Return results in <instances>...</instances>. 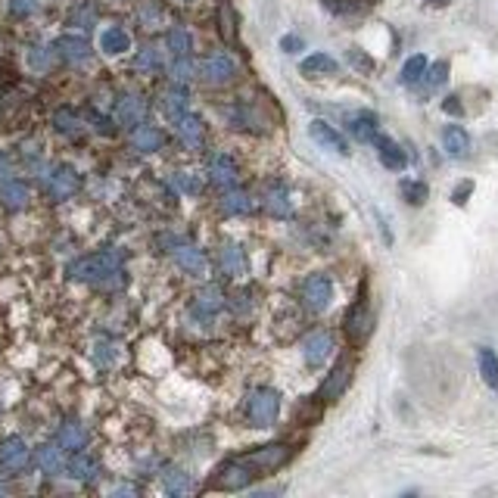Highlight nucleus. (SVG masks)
I'll return each instance as SVG.
<instances>
[{
    "label": "nucleus",
    "mask_w": 498,
    "mask_h": 498,
    "mask_svg": "<svg viewBox=\"0 0 498 498\" xmlns=\"http://www.w3.org/2000/svg\"><path fill=\"white\" fill-rule=\"evenodd\" d=\"M69 277L82 284H97V287H113V284L121 281V256L115 249H103V253H94V256H84L78 262H72Z\"/></svg>",
    "instance_id": "1"
},
{
    "label": "nucleus",
    "mask_w": 498,
    "mask_h": 498,
    "mask_svg": "<svg viewBox=\"0 0 498 498\" xmlns=\"http://www.w3.org/2000/svg\"><path fill=\"white\" fill-rule=\"evenodd\" d=\"M277 415H281V393L271 386H256L246 396V421L253 427H275Z\"/></svg>",
    "instance_id": "2"
},
{
    "label": "nucleus",
    "mask_w": 498,
    "mask_h": 498,
    "mask_svg": "<svg viewBox=\"0 0 498 498\" xmlns=\"http://www.w3.org/2000/svg\"><path fill=\"white\" fill-rule=\"evenodd\" d=\"M259 477V471L253 464H249L246 458H237V461H228L224 467H218L215 479L209 483V489H222V492H240L246 489L253 479Z\"/></svg>",
    "instance_id": "3"
},
{
    "label": "nucleus",
    "mask_w": 498,
    "mask_h": 498,
    "mask_svg": "<svg viewBox=\"0 0 498 498\" xmlns=\"http://www.w3.org/2000/svg\"><path fill=\"white\" fill-rule=\"evenodd\" d=\"M300 296H302V306H306L312 315L327 312V308H331V302H333V281H331V275H321V271H318V275H308L306 281H302Z\"/></svg>",
    "instance_id": "4"
},
{
    "label": "nucleus",
    "mask_w": 498,
    "mask_h": 498,
    "mask_svg": "<svg viewBox=\"0 0 498 498\" xmlns=\"http://www.w3.org/2000/svg\"><path fill=\"white\" fill-rule=\"evenodd\" d=\"M199 75H203L209 84H215V88L218 84H230V82H237V75H240V63H237L228 51H215L199 63Z\"/></svg>",
    "instance_id": "5"
},
{
    "label": "nucleus",
    "mask_w": 498,
    "mask_h": 498,
    "mask_svg": "<svg viewBox=\"0 0 498 498\" xmlns=\"http://www.w3.org/2000/svg\"><path fill=\"white\" fill-rule=\"evenodd\" d=\"M346 337H349V343L352 346H362V343H368V337L374 333V312H370V306H368V300H358L355 306L346 312Z\"/></svg>",
    "instance_id": "6"
},
{
    "label": "nucleus",
    "mask_w": 498,
    "mask_h": 498,
    "mask_svg": "<svg viewBox=\"0 0 498 498\" xmlns=\"http://www.w3.org/2000/svg\"><path fill=\"white\" fill-rule=\"evenodd\" d=\"M228 119L234 121L237 128H243V131H259V135H265V131L271 128V119L262 113V106H259L256 100L234 103V106L228 109Z\"/></svg>",
    "instance_id": "7"
},
{
    "label": "nucleus",
    "mask_w": 498,
    "mask_h": 498,
    "mask_svg": "<svg viewBox=\"0 0 498 498\" xmlns=\"http://www.w3.org/2000/svg\"><path fill=\"white\" fill-rule=\"evenodd\" d=\"M352 370H355V364H352V358H339L337 364H333V370L324 377V384H321L318 390V402H337L339 396H343L346 390H349L352 384Z\"/></svg>",
    "instance_id": "8"
},
{
    "label": "nucleus",
    "mask_w": 498,
    "mask_h": 498,
    "mask_svg": "<svg viewBox=\"0 0 498 498\" xmlns=\"http://www.w3.org/2000/svg\"><path fill=\"white\" fill-rule=\"evenodd\" d=\"M243 458L256 467V471H281L293 458V446H287V442H268V446H259L256 452L243 455Z\"/></svg>",
    "instance_id": "9"
},
{
    "label": "nucleus",
    "mask_w": 498,
    "mask_h": 498,
    "mask_svg": "<svg viewBox=\"0 0 498 498\" xmlns=\"http://www.w3.org/2000/svg\"><path fill=\"white\" fill-rule=\"evenodd\" d=\"M337 349V339L331 331H312L302 339V358H306L308 368H324V362L333 355Z\"/></svg>",
    "instance_id": "10"
},
{
    "label": "nucleus",
    "mask_w": 498,
    "mask_h": 498,
    "mask_svg": "<svg viewBox=\"0 0 498 498\" xmlns=\"http://www.w3.org/2000/svg\"><path fill=\"white\" fill-rule=\"evenodd\" d=\"M53 53H57V57L63 59V63H69V66H88L90 57H94L88 38H82V35H63V38H57Z\"/></svg>",
    "instance_id": "11"
},
{
    "label": "nucleus",
    "mask_w": 498,
    "mask_h": 498,
    "mask_svg": "<svg viewBox=\"0 0 498 498\" xmlns=\"http://www.w3.org/2000/svg\"><path fill=\"white\" fill-rule=\"evenodd\" d=\"M28 461H32V452H28L26 440H19V436H10V440L0 446V471L10 473V477L26 471Z\"/></svg>",
    "instance_id": "12"
},
{
    "label": "nucleus",
    "mask_w": 498,
    "mask_h": 498,
    "mask_svg": "<svg viewBox=\"0 0 498 498\" xmlns=\"http://www.w3.org/2000/svg\"><path fill=\"white\" fill-rule=\"evenodd\" d=\"M308 135H312V141L318 144V147L331 150V153H337V156H349V153H352V150H349V141H346V137L339 135L337 128H333L331 121L315 119L312 125H308Z\"/></svg>",
    "instance_id": "13"
},
{
    "label": "nucleus",
    "mask_w": 498,
    "mask_h": 498,
    "mask_svg": "<svg viewBox=\"0 0 498 498\" xmlns=\"http://www.w3.org/2000/svg\"><path fill=\"white\" fill-rule=\"evenodd\" d=\"M172 259L181 265V268L187 271V275H193V277H206V275H209V265H206L203 249H197V246H193V243H181V240H175V246H172Z\"/></svg>",
    "instance_id": "14"
},
{
    "label": "nucleus",
    "mask_w": 498,
    "mask_h": 498,
    "mask_svg": "<svg viewBox=\"0 0 498 498\" xmlns=\"http://www.w3.org/2000/svg\"><path fill=\"white\" fill-rule=\"evenodd\" d=\"M78 187H82V178L72 166H57L47 175V193L53 199H69L72 193H78Z\"/></svg>",
    "instance_id": "15"
},
{
    "label": "nucleus",
    "mask_w": 498,
    "mask_h": 498,
    "mask_svg": "<svg viewBox=\"0 0 498 498\" xmlns=\"http://www.w3.org/2000/svg\"><path fill=\"white\" fill-rule=\"evenodd\" d=\"M147 119V100L141 94H125L115 106V121L125 125V128H137L141 121Z\"/></svg>",
    "instance_id": "16"
},
{
    "label": "nucleus",
    "mask_w": 498,
    "mask_h": 498,
    "mask_svg": "<svg viewBox=\"0 0 498 498\" xmlns=\"http://www.w3.org/2000/svg\"><path fill=\"white\" fill-rule=\"evenodd\" d=\"M175 131H178V137H181V144H184V147H191V150L203 147L206 125H203V119H199L197 113H184L181 119H175Z\"/></svg>",
    "instance_id": "17"
},
{
    "label": "nucleus",
    "mask_w": 498,
    "mask_h": 498,
    "mask_svg": "<svg viewBox=\"0 0 498 498\" xmlns=\"http://www.w3.org/2000/svg\"><path fill=\"white\" fill-rule=\"evenodd\" d=\"M237 178H240V168H237V162L230 160L228 153H215L209 160V181L218 187H237Z\"/></svg>",
    "instance_id": "18"
},
{
    "label": "nucleus",
    "mask_w": 498,
    "mask_h": 498,
    "mask_svg": "<svg viewBox=\"0 0 498 498\" xmlns=\"http://www.w3.org/2000/svg\"><path fill=\"white\" fill-rule=\"evenodd\" d=\"M228 306V300H224V293L218 287H206V290H199L197 296H193V315H197V318H206V321H212L215 318L218 312H222V308Z\"/></svg>",
    "instance_id": "19"
},
{
    "label": "nucleus",
    "mask_w": 498,
    "mask_h": 498,
    "mask_svg": "<svg viewBox=\"0 0 498 498\" xmlns=\"http://www.w3.org/2000/svg\"><path fill=\"white\" fill-rule=\"evenodd\" d=\"M374 147H377V156H380V162H384L390 172H402L405 166H409V156H405V150L399 147L393 137H384V135H377L374 137Z\"/></svg>",
    "instance_id": "20"
},
{
    "label": "nucleus",
    "mask_w": 498,
    "mask_h": 498,
    "mask_svg": "<svg viewBox=\"0 0 498 498\" xmlns=\"http://www.w3.org/2000/svg\"><path fill=\"white\" fill-rule=\"evenodd\" d=\"M66 471H69V477L78 479V483H94V479L100 477V464H97L94 455H88L84 448L72 455V461L66 464Z\"/></svg>",
    "instance_id": "21"
},
{
    "label": "nucleus",
    "mask_w": 498,
    "mask_h": 498,
    "mask_svg": "<svg viewBox=\"0 0 498 498\" xmlns=\"http://www.w3.org/2000/svg\"><path fill=\"white\" fill-rule=\"evenodd\" d=\"M100 51L106 57H121V53L131 51V35L121 26H106L100 32Z\"/></svg>",
    "instance_id": "22"
},
{
    "label": "nucleus",
    "mask_w": 498,
    "mask_h": 498,
    "mask_svg": "<svg viewBox=\"0 0 498 498\" xmlns=\"http://www.w3.org/2000/svg\"><path fill=\"white\" fill-rule=\"evenodd\" d=\"M442 150H446L452 160H464L471 153V135H467L461 125H446L442 128Z\"/></svg>",
    "instance_id": "23"
},
{
    "label": "nucleus",
    "mask_w": 498,
    "mask_h": 498,
    "mask_svg": "<svg viewBox=\"0 0 498 498\" xmlns=\"http://www.w3.org/2000/svg\"><path fill=\"white\" fill-rule=\"evenodd\" d=\"M218 262H222V271L228 277H243L249 271L246 253H243L237 243H224L222 253H218Z\"/></svg>",
    "instance_id": "24"
},
{
    "label": "nucleus",
    "mask_w": 498,
    "mask_h": 498,
    "mask_svg": "<svg viewBox=\"0 0 498 498\" xmlns=\"http://www.w3.org/2000/svg\"><path fill=\"white\" fill-rule=\"evenodd\" d=\"M300 72L306 78H327V75H337L339 63L331 57V53H308V57L300 63Z\"/></svg>",
    "instance_id": "25"
},
{
    "label": "nucleus",
    "mask_w": 498,
    "mask_h": 498,
    "mask_svg": "<svg viewBox=\"0 0 498 498\" xmlns=\"http://www.w3.org/2000/svg\"><path fill=\"white\" fill-rule=\"evenodd\" d=\"M28 199H32V191H28L26 181L7 178L0 184V203L7 206V209H26Z\"/></svg>",
    "instance_id": "26"
},
{
    "label": "nucleus",
    "mask_w": 498,
    "mask_h": 498,
    "mask_svg": "<svg viewBox=\"0 0 498 498\" xmlns=\"http://www.w3.org/2000/svg\"><path fill=\"white\" fill-rule=\"evenodd\" d=\"M57 446L63 448V452H82V448L88 446V427L78 421L63 424L57 433Z\"/></svg>",
    "instance_id": "27"
},
{
    "label": "nucleus",
    "mask_w": 498,
    "mask_h": 498,
    "mask_svg": "<svg viewBox=\"0 0 498 498\" xmlns=\"http://www.w3.org/2000/svg\"><path fill=\"white\" fill-rule=\"evenodd\" d=\"M349 131H352V137H355V141L374 144V137H377V115L368 113V109L349 115Z\"/></svg>",
    "instance_id": "28"
},
{
    "label": "nucleus",
    "mask_w": 498,
    "mask_h": 498,
    "mask_svg": "<svg viewBox=\"0 0 498 498\" xmlns=\"http://www.w3.org/2000/svg\"><path fill=\"white\" fill-rule=\"evenodd\" d=\"M131 144H135V150H141V153H156V150H162V144H166V135H162L156 125H137L135 131H131Z\"/></svg>",
    "instance_id": "29"
},
{
    "label": "nucleus",
    "mask_w": 498,
    "mask_h": 498,
    "mask_svg": "<svg viewBox=\"0 0 498 498\" xmlns=\"http://www.w3.org/2000/svg\"><path fill=\"white\" fill-rule=\"evenodd\" d=\"M162 113L168 115V119H181L184 113H191V97H187L184 84H172V88L162 94Z\"/></svg>",
    "instance_id": "30"
},
{
    "label": "nucleus",
    "mask_w": 498,
    "mask_h": 498,
    "mask_svg": "<svg viewBox=\"0 0 498 498\" xmlns=\"http://www.w3.org/2000/svg\"><path fill=\"white\" fill-rule=\"evenodd\" d=\"M256 209V199L249 197L246 191H237V187H228L222 197V212L224 215H249Z\"/></svg>",
    "instance_id": "31"
},
{
    "label": "nucleus",
    "mask_w": 498,
    "mask_h": 498,
    "mask_svg": "<svg viewBox=\"0 0 498 498\" xmlns=\"http://www.w3.org/2000/svg\"><path fill=\"white\" fill-rule=\"evenodd\" d=\"M265 209L275 218H293V199H290L287 187H281V184L268 187V193H265Z\"/></svg>",
    "instance_id": "32"
},
{
    "label": "nucleus",
    "mask_w": 498,
    "mask_h": 498,
    "mask_svg": "<svg viewBox=\"0 0 498 498\" xmlns=\"http://www.w3.org/2000/svg\"><path fill=\"white\" fill-rule=\"evenodd\" d=\"M35 461H38L41 473H47V477H59V473L66 471V458H63V448L59 446H41L38 455H35Z\"/></svg>",
    "instance_id": "33"
},
{
    "label": "nucleus",
    "mask_w": 498,
    "mask_h": 498,
    "mask_svg": "<svg viewBox=\"0 0 498 498\" xmlns=\"http://www.w3.org/2000/svg\"><path fill=\"white\" fill-rule=\"evenodd\" d=\"M166 51L172 53V57H191V53H193V35H191V28H184V26H172V28H168Z\"/></svg>",
    "instance_id": "34"
},
{
    "label": "nucleus",
    "mask_w": 498,
    "mask_h": 498,
    "mask_svg": "<svg viewBox=\"0 0 498 498\" xmlns=\"http://www.w3.org/2000/svg\"><path fill=\"white\" fill-rule=\"evenodd\" d=\"M162 489H166L168 495H191L193 492L191 473L181 471V467H168V471L162 473Z\"/></svg>",
    "instance_id": "35"
},
{
    "label": "nucleus",
    "mask_w": 498,
    "mask_h": 498,
    "mask_svg": "<svg viewBox=\"0 0 498 498\" xmlns=\"http://www.w3.org/2000/svg\"><path fill=\"white\" fill-rule=\"evenodd\" d=\"M477 364H479V377L486 380V386H489V390H498V352L483 346V349L477 352Z\"/></svg>",
    "instance_id": "36"
},
{
    "label": "nucleus",
    "mask_w": 498,
    "mask_h": 498,
    "mask_svg": "<svg viewBox=\"0 0 498 498\" xmlns=\"http://www.w3.org/2000/svg\"><path fill=\"white\" fill-rule=\"evenodd\" d=\"M162 66H166V57H162L160 47L147 44V47H141V51H137V57H135V69L137 72H144V75H156Z\"/></svg>",
    "instance_id": "37"
},
{
    "label": "nucleus",
    "mask_w": 498,
    "mask_h": 498,
    "mask_svg": "<svg viewBox=\"0 0 498 498\" xmlns=\"http://www.w3.org/2000/svg\"><path fill=\"white\" fill-rule=\"evenodd\" d=\"M53 128H57L59 135L78 137L84 131V121L78 119L75 109H57V115H53Z\"/></svg>",
    "instance_id": "38"
},
{
    "label": "nucleus",
    "mask_w": 498,
    "mask_h": 498,
    "mask_svg": "<svg viewBox=\"0 0 498 498\" xmlns=\"http://www.w3.org/2000/svg\"><path fill=\"white\" fill-rule=\"evenodd\" d=\"M430 59L424 57V53H415V57H409L402 63V72H399V82L402 84H417L424 78V72H427Z\"/></svg>",
    "instance_id": "39"
},
{
    "label": "nucleus",
    "mask_w": 498,
    "mask_h": 498,
    "mask_svg": "<svg viewBox=\"0 0 498 498\" xmlns=\"http://www.w3.org/2000/svg\"><path fill=\"white\" fill-rule=\"evenodd\" d=\"M199 66L193 63L191 57H175L172 66H168V75H172V84H191L197 78Z\"/></svg>",
    "instance_id": "40"
},
{
    "label": "nucleus",
    "mask_w": 498,
    "mask_h": 498,
    "mask_svg": "<svg viewBox=\"0 0 498 498\" xmlns=\"http://www.w3.org/2000/svg\"><path fill=\"white\" fill-rule=\"evenodd\" d=\"M137 19H141L144 28H150V32H153V28H160L162 22H166V7H162L160 0H147V4L137 10Z\"/></svg>",
    "instance_id": "41"
},
{
    "label": "nucleus",
    "mask_w": 498,
    "mask_h": 498,
    "mask_svg": "<svg viewBox=\"0 0 498 498\" xmlns=\"http://www.w3.org/2000/svg\"><path fill=\"white\" fill-rule=\"evenodd\" d=\"M94 22H97V4L94 0H82V4H75V10L69 13V26L90 28Z\"/></svg>",
    "instance_id": "42"
},
{
    "label": "nucleus",
    "mask_w": 498,
    "mask_h": 498,
    "mask_svg": "<svg viewBox=\"0 0 498 498\" xmlns=\"http://www.w3.org/2000/svg\"><path fill=\"white\" fill-rule=\"evenodd\" d=\"M399 191H402V197L409 199L411 206L427 203V197H430V187L424 184V181H411V178H405L402 184H399Z\"/></svg>",
    "instance_id": "43"
},
{
    "label": "nucleus",
    "mask_w": 498,
    "mask_h": 498,
    "mask_svg": "<svg viewBox=\"0 0 498 498\" xmlns=\"http://www.w3.org/2000/svg\"><path fill=\"white\" fill-rule=\"evenodd\" d=\"M446 78H448V63L446 59H440V63H430L427 66V72H424V88L427 90H436L440 84H446Z\"/></svg>",
    "instance_id": "44"
},
{
    "label": "nucleus",
    "mask_w": 498,
    "mask_h": 498,
    "mask_svg": "<svg viewBox=\"0 0 498 498\" xmlns=\"http://www.w3.org/2000/svg\"><path fill=\"white\" fill-rule=\"evenodd\" d=\"M51 63H53V51H51V47L35 44L32 51H28V66H32L35 72H47V69H51Z\"/></svg>",
    "instance_id": "45"
},
{
    "label": "nucleus",
    "mask_w": 498,
    "mask_h": 498,
    "mask_svg": "<svg viewBox=\"0 0 498 498\" xmlns=\"http://www.w3.org/2000/svg\"><path fill=\"white\" fill-rule=\"evenodd\" d=\"M324 7L333 16H355L364 7V0H324Z\"/></svg>",
    "instance_id": "46"
},
{
    "label": "nucleus",
    "mask_w": 498,
    "mask_h": 498,
    "mask_svg": "<svg viewBox=\"0 0 498 498\" xmlns=\"http://www.w3.org/2000/svg\"><path fill=\"white\" fill-rule=\"evenodd\" d=\"M38 0H7V10L10 16H16V19H28V16L38 13Z\"/></svg>",
    "instance_id": "47"
},
{
    "label": "nucleus",
    "mask_w": 498,
    "mask_h": 498,
    "mask_svg": "<svg viewBox=\"0 0 498 498\" xmlns=\"http://www.w3.org/2000/svg\"><path fill=\"white\" fill-rule=\"evenodd\" d=\"M172 184H175V191L187 193V197H193V193H199V181L193 178L191 172H175Z\"/></svg>",
    "instance_id": "48"
},
{
    "label": "nucleus",
    "mask_w": 498,
    "mask_h": 498,
    "mask_svg": "<svg viewBox=\"0 0 498 498\" xmlns=\"http://www.w3.org/2000/svg\"><path fill=\"white\" fill-rule=\"evenodd\" d=\"M115 355H119V352H115V346H113V343H97V349H94V362L100 364V368H109V364L115 362Z\"/></svg>",
    "instance_id": "49"
},
{
    "label": "nucleus",
    "mask_w": 498,
    "mask_h": 498,
    "mask_svg": "<svg viewBox=\"0 0 498 498\" xmlns=\"http://www.w3.org/2000/svg\"><path fill=\"white\" fill-rule=\"evenodd\" d=\"M218 22H222V35L224 38H234V16L228 13V4H222V10H218Z\"/></svg>",
    "instance_id": "50"
},
{
    "label": "nucleus",
    "mask_w": 498,
    "mask_h": 498,
    "mask_svg": "<svg viewBox=\"0 0 498 498\" xmlns=\"http://www.w3.org/2000/svg\"><path fill=\"white\" fill-rule=\"evenodd\" d=\"M471 193H473V181H461V184L452 191V203H455V206H464Z\"/></svg>",
    "instance_id": "51"
},
{
    "label": "nucleus",
    "mask_w": 498,
    "mask_h": 498,
    "mask_svg": "<svg viewBox=\"0 0 498 498\" xmlns=\"http://www.w3.org/2000/svg\"><path fill=\"white\" fill-rule=\"evenodd\" d=\"M349 63H352V66H358V69H362V72H370V69H374V59H368L362 51H349Z\"/></svg>",
    "instance_id": "52"
},
{
    "label": "nucleus",
    "mask_w": 498,
    "mask_h": 498,
    "mask_svg": "<svg viewBox=\"0 0 498 498\" xmlns=\"http://www.w3.org/2000/svg\"><path fill=\"white\" fill-rule=\"evenodd\" d=\"M442 113H448V115H464V106H461V97H446L442 100Z\"/></svg>",
    "instance_id": "53"
},
{
    "label": "nucleus",
    "mask_w": 498,
    "mask_h": 498,
    "mask_svg": "<svg viewBox=\"0 0 498 498\" xmlns=\"http://www.w3.org/2000/svg\"><path fill=\"white\" fill-rule=\"evenodd\" d=\"M90 119H94V128L100 131V135H113V121L109 119H103V115H97V113H90Z\"/></svg>",
    "instance_id": "54"
},
{
    "label": "nucleus",
    "mask_w": 498,
    "mask_h": 498,
    "mask_svg": "<svg viewBox=\"0 0 498 498\" xmlns=\"http://www.w3.org/2000/svg\"><path fill=\"white\" fill-rule=\"evenodd\" d=\"M281 47L287 53H296V51H302V38H296V35H287V38L281 41Z\"/></svg>",
    "instance_id": "55"
},
{
    "label": "nucleus",
    "mask_w": 498,
    "mask_h": 498,
    "mask_svg": "<svg viewBox=\"0 0 498 498\" xmlns=\"http://www.w3.org/2000/svg\"><path fill=\"white\" fill-rule=\"evenodd\" d=\"M4 175H10V160L0 153V178H4Z\"/></svg>",
    "instance_id": "56"
},
{
    "label": "nucleus",
    "mask_w": 498,
    "mask_h": 498,
    "mask_svg": "<svg viewBox=\"0 0 498 498\" xmlns=\"http://www.w3.org/2000/svg\"><path fill=\"white\" fill-rule=\"evenodd\" d=\"M7 84H13V75H10V72L0 69V88H7Z\"/></svg>",
    "instance_id": "57"
},
{
    "label": "nucleus",
    "mask_w": 498,
    "mask_h": 498,
    "mask_svg": "<svg viewBox=\"0 0 498 498\" xmlns=\"http://www.w3.org/2000/svg\"><path fill=\"white\" fill-rule=\"evenodd\" d=\"M433 4H436V7H442V4H448V0H433Z\"/></svg>",
    "instance_id": "58"
},
{
    "label": "nucleus",
    "mask_w": 498,
    "mask_h": 498,
    "mask_svg": "<svg viewBox=\"0 0 498 498\" xmlns=\"http://www.w3.org/2000/svg\"><path fill=\"white\" fill-rule=\"evenodd\" d=\"M0 119H4V106H0Z\"/></svg>",
    "instance_id": "59"
},
{
    "label": "nucleus",
    "mask_w": 498,
    "mask_h": 498,
    "mask_svg": "<svg viewBox=\"0 0 498 498\" xmlns=\"http://www.w3.org/2000/svg\"><path fill=\"white\" fill-rule=\"evenodd\" d=\"M184 4H193V0H184Z\"/></svg>",
    "instance_id": "60"
}]
</instances>
